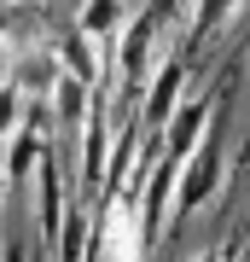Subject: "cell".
<instances>
[{
	"label": "cell",
	"mask_w": 250,
	"mask_h": 262,
	"mask_svg": "<svg viewBox=\"0 0 250 262\" xmlns=\"http://www.w3.org/2000/svg\"><path fill=\"white\" fill-rule=\"evenodd\" d=\"M215 187H221V128L210 122V134L192 146V158L180 163V198H175V215H192L198 204H210Z\"/></svg>",
	"instance_id": "6da1fadb"
},
{
	"label": "cell",
	"mask_w": 250,
	"mask_h": 262,
	"mask_svg": "<svg viewBox=\"0 0 250 262\" xmlns=\"http://www.w3.org/2000/svg\"><path fill=\"white\" fill-rule=\"evenodd\" d=\"M180 105H186V64L169 58V64L151 76V88H146V128H169Z\"/></svg>",
	"instance_id": "7a4b0ae2"
},
{
	"label": "cell",
	"mask_w": 250,
	"mask_h": 262,
	"mask_svg": "<svg viewBox=\"0 0 250 262\" xmlns=\"http://www.w3.org/2000/svg\"><path fill=\"white\" fill-rule=\"evenodd\" d=\"M210 117H215V99H186L180 111H175V122L163 128V151H169L175 163H186V158H192V146L210 134Z\"/></svg>",
	"instance_id": "3957f363"
},
{
	"label": "cell",
	"mask_w": 250,
	"mask_h": 262,
	"mask_svg": "<svg viewBox=\"0 0 250 262\" xmlns=\"http://www.w3.org/2000/svg\"><path fill=\"white\" fill-rule=\"evenodd\" d=\"M175 169L180 163L169 158V151L146 169V245H140V251H151V245L163 239V227H169V187H175Z\"/></svg>",
	"instance_id": "277c9868"
},
{
	"label": "cell",
	"mask_w": 250,
	"mask_h": 262,
	"mask_svg": "<svg viewBox=\"0 0 250 262\" xmlns=\"http://www.w3.org/2000/svg\"><path fill=\"white\" fill-rule=\"evenodd\" d=\"M93 41H99V35H87L82 24L58 35V58H64V70L82 76V82H99V47H93Z\"/></svg>",
	"instance_id": "5b68a950"
},
{
	"label": "cell",
	"mask_w": 250,
	"mask_h": 262,
	"mask_svg": "<svg viewBox=\"0 0 250 262\" xmlns=\"http://www.w3.org/2000/svg\"><path fill=\"white\" fill-rule=\"evenodd\" d=\"M35 175H41V227H47V251H58V222H64V204H58V169L53 158H35Z\"/></svg>",
	"instance_id": "8992f818"
},
{
	"label": "cell",
	"mask_w": 250,
	"mask_h": 262,
	"mask_svg": "<svg viewBox=\"0 0 250 262\" xmlns=\"http://www.w3.org/2000/svg\"><path fill=\"white\" fill-rule=\"evenodd\" d=\"M151 12L146 18H140L134 29H128V41H122V76H128V82H146V58H151Z\"/></svg>",
	"instance_id": "52a82bcc"
},
{
	"label": "cell",
	"mask_w": 250,
	"mask_h": 262,
	"mask_svg": "<svg viewBox=\"0 0 250 262\" xmlns=\"http://www.w3.org/2000/svg\"><path fill=\"white\" fill-rule=\"evenodd\" d=\"M82 29L87 35H111V29H122V0H87L82 6Z\"/></svg>",
	"instance_id": "ba28073f"
},
{
	"label": "cell",
	"mask_w": 250,
	"mask_h": 262,
	"mask_svg": "<svg viewBox=\"0 0 250 262\" xmlns=\"http://www.w3.org/2000/svg\"><path fill=\"white\" fill-rule=\"evenodd\" d=\"M233 6H239V0H198V12H192V35H210L215 24H227Z\"/></svg>",
	"instance_id": "9c48e42d"
}]
</instances>
